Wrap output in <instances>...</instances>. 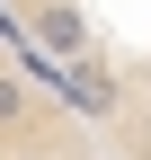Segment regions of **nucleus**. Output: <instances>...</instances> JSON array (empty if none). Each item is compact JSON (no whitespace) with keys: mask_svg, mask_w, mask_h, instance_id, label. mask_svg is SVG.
<instances>
[{"mask_svg":"<svg viewBox=\"0 0 151 160\" xmlns=\"http://www.w3.org/2000/svg\"><path fill=\"white\" fill-rule=\"evenodd\" d=\"M0 18L116 160H151V0H0Z\"/></svg>","mask_w":151,"mask_h":160,"instance_id":"1","label":"nucleus"},{"mask_svg":"<svg viewBox=\"0 0 151 160\" xmlns=\"http://www.w3.org/2000/svg\"><path fill=\"white\" fill-rule=\"evenodd\" d=\"M0 160H116L98 125L71 107V89L18 45L9 18H0Z\"/></svg>","mask_w":151,"mask_h":160,"instance_id":"2","label":"nucleus"}]
</instances>
